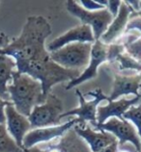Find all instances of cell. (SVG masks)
Segmentation results:
<instances>
[{
  "instance_id": "1",
  "label": "cell",
  "mask_w": 141,
  "mask_h": 152,
  "mask_svg": "<svg viewBox=\"0 0 141 152\" xmlns=\"http://www.w3.org/2000/svg\"><path fill=\"white\" fill-rule=\"evenodd\" d=\"M51 34V26L45 17H28L18 38L13 39L0 53L10 56L19 66L24 63L47 58L49 52L46 47V41Z\"/></svg>"
},
{
  "instance_id": "2",
  "label": "cell",
  "mask_w": 141,
  "mask_h": 152,
  "mask_svg": "<svg viewBox=\"0 0 141 152\" xmlns=\"http://www.w3.org/2000/svg\"><path fill=\"white\" fill-rule=\"evenodd\" d=\"M9 97L19 114L29 117L33 108L46 101L41 82L31 76L14 71L12 84L7 87Z\"/></svg>"
},
{
  "instance_id": "3",
  "label": "cell",
  "mask_w": 141,
  "mask_h": 152,
  "mask_svg": "<svg viewBox=\"0 0 141 152\" xmlns=\"http://www.w3.org/2000/svg\"><path fill=\"white\" fill-rule=\"evenodd\" d=\"M17 71L29 75L41 82L46 97L50 94L51 88L54 85L66 81L70 82L78 78L81 73L78 70H71L60 66L52 61L50 56L17 66Z\"/></svg>"
},
{
  "instance_id": "4",
  "label": "cell",
  "mask_w": 141,
  "mask_h": 152,
  "mask_svg": "<svg viewBox=\"0 0 141 152\" xmlns=\"http://www.w3.org/2000/svg\"><path fill=\"white\" fill-rule=\"evenodd\" d=\"M93 43L75 42L65 45L56 51L49 52L50 59L60 66L71 70L86 69L90 61L91 49Z\"/></svg>"
},
{
  "instance_id": "5",
  "label": "cell",
  "mask_w": 141,
  "mask_h": 152,
  "mask_svg": "<svg viewBox=\"0 0 141 152\" xmlns=\"http://www.w3.org/2000/svg\"><path fill=\"white\" fill-rule=\"evenodd\" d=\"M66 9L71 15L79 18L82 24L91 27L95 41H99L114 18L107 8L99 11H87L74 0H68Z\"/></svg>"
},
{
  "instance_id": "6",
  "label": "cell",
  "mask_w": 141,
  "mask_h": 152,
  "mask_svg": "<svg viewBox=\"0 0 141 152\" xmlns=\"http://www.w3.org/2000/svg\"><path fill=\"white\" fill-rule=\"evenodd\" d=\"M63 113L64 106L62 100L50 93L47 96L46 101L41 105L34 107L28 117L31 130L60 125V115Z\"/></svg>"
},
{
  "instance_id": "7",
  "label": "cell",
  "mask_w": 141,
  "mask_h": 152,
  "mask_svg": "<svg viewBox=\"0 0 141 152\" xmlns=\"http://www.w3.org/2000/svg\"><path fill=\"white\" fill-rule=\"evenodd\" d=\"M75 94L78 97L79 106L75 108V109L70 110L68 112H64V113L60 115V118L72 117V115H78V125H85L87 122H91L94 126L98 124L97 122V108L100 102L103 100H108V97L104 94L100 88H97L87 93L86 95H90L93 97L92 100H86L85 96L82 94V93L79 90L75 91Z\"/></svg>"
},
{
  "instance_id": "8",
  "label": "cell",
  "mask_w": 141,
  "mask_h": 152,
  "mask_svg": "<svg viewBox=\"0 0 141 152\" xmlns=\"http://www.w3.org/2000/svg\"><path fill=\"white\" fill-rule=\"evenodd\" d=\"M96 130L106 131L117 139L119 146L124 145L126 142H131L135 147L136 152H141V142L135 126L127 119L110 118L102 124H97Z\"/></svg>"
},
{
  "instance_id": "9",
  "label": "cell",
  "mask_w": 141,
  "mask_h": 152,
  "mask_svg": "<svg viewBox=\"0 0 141 152\" xmlns=\"http://www.w3.org/2000/svg\"><path fill=\"white\" fill-rule=\"evenodd\" d=\"M21 152H91L86 142L75 133L74 127L61 138L36 145L31 148H23Z\"/></svg>"
},
{
  "instance_id": "10",
  "label": "cell",
  "mask_w": 141,
  "mask_h": 152,
  "mask_svg": "<svg viewBox=\"0 0 141 152\" xmlns=\"http://www.w3.org/2000/svg\"><path fill=\"white\" fill-rule=\"evenodd\" d=\"M78 123V118H72L60 125L32 129L23 139V148H31L33 146L49 142L61 138Z\"/></svg>"
},
{
  "instance_id": "11",
  "label": "cell",
  "mask_w": 141,
  "mask_h": 152,
  "mask_svg": "<svg viewBox=\"0 0 141 152\" xmlns=\"http://www.w3.org/2000/svg\"><path fill=\"white\" fill-rule=\"evenodd\" d=\"M107 51H108V45H103L102 42L96 41L91 49V55H90V61L89 65L83 70L82 73L78 78L75 80H72L66 85V90L69 91L75 86H78L80 84L88 81L90 79L95 78L98 75V69L99 66L103 64L106 61H107Z\"/></svg>"
},
{
  "instance_id": "12",
  "label": "cell",
  "mask_w": 141,
  "mask_h": 152,
  "mask_svg": "<svg viewBox=\"0 0 141 152\" xmlns=\"http://www.w3.org/2000/svg\"><path fill=\"white\" fill-rule=\"evenodd\" d=\"M5 125L8 133L14 139L18 146L23 149V139L31 130V125L28 118L19 114L16 110L13 103L5 108Z\"/></svg>"
},
{
  "instance_id": "13",
  "label": "cell",
  "mask_w": 141,
  "mask_h": 152,
  "mask_svg": "<svg viewBox=\"0 0 141 152\" xmlns=\"http://www.w3.org/2000/svg\"><path fill=\"white\" fill-rule=\"evenodd\" d=\"M95 38L93 35L91 27L88 25H78L72 27V29L67 31L66 33L59 36L58 38L54 39L50 42L47 46L48 52H53L60 48H62L65 45H71L75 42H90L94 43Z\"/></svg>"
},
{
  "instance_id": "14",
  "label": "cell",
  "mask_w": 141,
  "mask_h": 152,
  "mask_svg": "<svg viewBox=\"0 0 141 152\" xmlns=\"http://www.w3.org/2000/svg\"><path fill=\"white\" fill-rule=\"evenodd\" d=\"M74 130L86 142L91 152H98L112 145L113 142H117V139L112 134L106 131L94 130L88 124H76L74 126Z\"/></svg>"
},
{
  "instance_id": "15",
  "label": "cell",
  "mask_w": 141,
  "mask_h": 152,
  "mask_svg": "<svg viewBox=\"0 0 141 152\" xmlns=\"http://www.w3.org/2000/svg\"><path fill=\"white\" fill-rule=\"evenodd\" d=\"M132 12L134 11L131 6L126 1H122L118 15L113 18L107 30L103 34L99 41L106 45H110L117 41L121 37V35L124 33V31H126L128 22L130 20V17Z\"/></svg>"
},
{
  "instance_id": "16",
  "label": "cell",
  "mask_w": 141,
  "mask_h": 152,
  "mask_svg": "<svg viewBox=\"0 0 141 152\" xmlns=\"http://www.w3.org/2000/svg\"><path fill=\"white\" fill-rule=\"evenodd\" d=\"M140 102L141 94L138 96H135L131 99L121 98L114 101L108 100L107 105L99 106L97 108V122H98V124H102L110 118H123V115L131 107L135 106L136 104H140Z\"/></svg>"
},
{
  "instance_id": "17",
  "label": "cell",
  "mask_w": 141,
  "mask_h": 152,
  "mask_svg": "<svg viewBox=\"0 0 141 152\" xmlns=\"http://www.w3.org/2000/svg\"><path fill=\"white\" fill-rule=\"evenodd\" d=\"M141 84V74L125 76L114 74V82L113 89L110 96L108 97L109 101H114L122 96V95L134 94L135 96H138L140 94L138 90L140 89ZM107 100V101H108Z\"/></svg>"
},
{
  "instance_id": "18",
  "label": "cell",
  "mask_w": 141,
  "mask_h": 152,
  "mask_svg": "<svg viewBox=\"0 0 141 152\" xmlns=\"http://www.w3.org/2000/svg\"><path fill=\"white\" fill-rule=\"evenodd\" d=\"M17 70L16 61L10 56L0 53V98L9 101L8 83L13 79L14 71Z\"/></svg>"
},
{
  "instance_id": "19",
  "label": "cell",
  "mask_w": 141,
  "mask_h": 152,
  "mask_svg": "<svg viewBox=\"0 0 141 152\" xmlns=\"http://www.w3.org/2000/svg\"><path fill=\"white\" fill-rule=\"evenodd\" d=\"M123 46L127 51V55L136 62L141 63V37L137 38L132 35L128 36L123 42Z\"/></svg>"
},
{
  "instance_id": "20",
  "label": "cell",
  "mask_w": 141,
  "mask_h": 152,
  "mask_svg": "<svg viewBox=\"0 0 141 152\" xmlns=\"http://www.w3.org/2000/svg\"><path fill=\"white\" fill-rule=\"evenodd\" d=\"M21 150L8 133L6 125L0 124V152H21Z\"/></svg>"
},
{
  "instance_id": "21",
  "label": "cell",
  "mask_w": 141,
  "mask_h": 152,
  "mask_svg": "<svg viewBox=\"0 0 141 152\" xmlns=\"http://www.w3.org/2000/svg\"><path fill=\"white\" fill-rule=\"evenodd\" d=\"M123 118L131 122L137 130L141 142V104L137 106H132L123 115Z\"/></svg>"
},
{
  "instance_id": "22",
  "label": "cell",
  "mask_w": 141,
  "mask_h": 152,
  "mask_svg": "<svg viewBox=\"0 0 141 152\" xmlns=\"http://www.w3.org/2000/svg\"><path fill=\"white\" fill-rule=\"evenodd\" d=\"M118 65L121 69H135L137 71L141 70V63L136 62L135 60L131 58L127 54H120L117 58Z\"/></svg>"
},
{
  "instance_id": "23",
  "label": "cell",
  "mask_w": 141,
  "mask_h": 152,
  "mask_svg": "<svg viewBox=\"0 0 141 152\" xmlns=\"http://www.w3.org/2000/svg\"><path fill=\"white\" fill-rule=\"evenodd\" d=\"M131 30H138L141 32V13H135L134 15H131L130 20L128 22L126 28V33Z\"/></svg>"
},
{
  "instance_id": "24",
  "label": "cell",
  "mask_w": 141,
  "mask_h": 152,
  "mask_svg": "<svg viewBox=\"0 0 141 152\" xmlns=\"http://www.w3.org/2000/svg\"><path fill=\"white\" fill-rule=\"evenodd\" d=\"M78 3H80V6L87 11H99L106 8L94 0H80V1H78Z\"/></svg>"
},
{
  "instance_id": "25",
  "label": "cell",
  "mask_w": 141,
  "mask_h": 152,
  "mask_svg": "<svg viewBox=\"0 0 141 152\" xmlns=\"http://www.w3.org/2000/svg\"><path fill=\"white\" fill-rule=\"evenodd\" d=\"M121 4H122V1H120V0H110V1H108L106 8L110 12V14L113 18H115L118 15Z\"/></svg>"
},
{
  "instance_id": "26",
  "label": "cell",
  "mask_w": 141,
  "mask_h": 152,
  "mask_svg": "<svg viewBox=\"0 0 141 152\" xmlns=\"http://www.w3.org/2000/svg\"><path fill=\"white\" fill-rule=\"evenodd\" d=\"M10 104H12L11 101L3 100L2 98H0V124H5V108Z\"/></svg>"
},
{
  "instance_id": "27",
  "label": "cell",
  "mask_w": 141,
  "mask_h": 152,
  "mask_svg": "<svg viewBox=\"0 0 141 152\" xmlns=\"http://www.w3.org/2000/svg\"><path fill=\"white\" fill-rule=\"evenodd\" d=\"M10 43V39L9 37L4 34V33H0V49H3Z\"/></svg>"
},
{
  "instance_id": "28",
  "label": "cell",
  "mask_w": 141,
  "mask_h": 152,
  "mask_svg": "<svg viewBox=\"0 0 141 152\" xmlns=\"http://www.w3.org/2000/svg\"><path fill=\"white\" fill-rule=\"evenodd\" d=\"M119 149V145H118V142H113L112 145L106 146V148H103L102 150H100L98 152H117Z\"/></svg>"
},
{
  "instance_id": "29",
  "label": "cell",
  "mask_w": 141,
  "mask_h": 152,
  "mask_svg": "<svg viewBox=\"0 0 141 152\" xmlns=\"http://www.w3.org/2000/svg\"><path fill=\"white\" fill-rule=\"evenodd\" d=\"M117 152H131V151H128V150H126V149H118Z\"/></svg>"
},
{
  "instance_id": "30",
  "label": "cell",
  "mask_w": 141,
  "mask_h": 152,
  "mask_svg": "<svg viewBox=\"0 0 141 152\" xmlns=\"http://www.w3.org/2000/svg\"><path fill=\"white\" fill-rule=\"evenodd\" d=\"M140 88H141V84H140Z\"/></svg>"
}]
</instances>
